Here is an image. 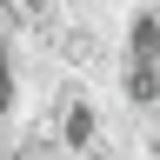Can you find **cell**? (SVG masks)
Returning <instances> with one entry per match:
<instances>
[{"label": "cell", "mask_w": 160, "mask_h": 160, "mask_svg": "<svg viewBox=\"0 0 160 160\" xmlns=\"http://www.w3.org/2000/svg\"><path fill=\"white\" fill-rule=\"evenodd\" d=\"M73 160H113V153L107 147H87V153H73Z\"/></svg>", "instance_id": "6da1fadb"}]
</instances>
